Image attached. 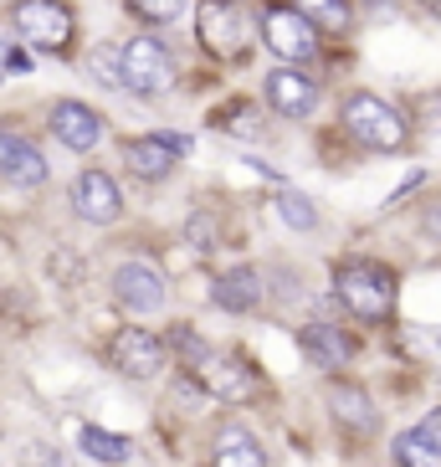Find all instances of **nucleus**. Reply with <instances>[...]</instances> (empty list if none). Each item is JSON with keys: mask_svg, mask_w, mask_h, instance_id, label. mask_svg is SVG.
Listing matches in <instances>:
<instances>
[{"mask_svg": "<svg viewBox=\"0 0 441 467\" xmlns=\"http://www.w3.org/2000/svg\"><path fill=\"white\" fill-rule=\"evenodd\" d=\"M195 42H200L206 57L236 67V62L251 57V47L262 42V31H257V21H251V11L241 0H200L195 5Z\"/></svg>", "mask_w": 441, "mask_h": 467, "instance_id": "1", "label": "nucleus"}, {"mask_svg": "<svg viewBox=\"0 0 441 467\" xmlns=\"http://www.w3.org/2000/svg\"><path fill=\"white\" fill-rule=\"evenodd\" d=\"M333 293L364 324H385L395 314V273H390L385 262H339Z\"/></svg>", "mask_w": 441, "mask_h": 467, "instance_id": "2", "label": "nucleus"}, {"mask_svg": "<svg viewBox=\"0 0 441 467\" xmlns=\"http://www.w3.org/2000/svg\"><path fill=\"white\" fill-rule=\"evenodd\" d=\"M118 83L138 98L169 93V88L179 83V62H175L165 36H149V31H144V36H128V42L118 47Z\"/></svg>", "mask_w": 441, "mask_h": 467, "instance_id": "3", "label": "nucleus"}, {"mask_svg": "<svg viewBox=\"0 0 441 467\" xmlns=\"http://www.w3.org/2000/svg\"><path fill=\"white\" fill-rule=\"evenodd\" d=\"M11 26L31 52H46V57H67L72 42H77V11L67 0H15Z\"/></svg>", "mask_w": 441, "mask_h": 467, "instance_id": "4", "label": "nucleus"}, {"mask_svg": "<svg viewBox=\"0 0 441 467\" xmlns=\"http://www.w3.org/2000/svg\"><path fill=\"white\" fill-rule=\"evenodd\" d=\"M339 119H344V129L364 144V150H380V154L405 150V139H411L405 113L390 109L385 98H374V93H349L344 109H339Z\"/></svg>", "mask_w": 441, "mask_h": 467, "instance_id": "5", "label": "nucleus"}, {"mask_svg": "<svg viewBox=\"0 0 441 467\" xmlns=\"http://www.w3.org/2000/svg\"><path fill=\"white\" fill-rule=\"evenodd\" d=\"M257 31H262V47L277 57V62H292V67H303V62H313L318 57V36L323 31L308 21L298 5H282V0H272V5H262V16H257Z\"/></svg>", "mask_w": 441, "mask_h": 467, "instance_id": "6", "label": "nucleus"}, {"mask_svg": "<svg viewBox=\"0 0 441 467\" xmlns=\"http://www.w3.org/2000/svg\"><path fill=\"white\" fill-rule=\"evenodd\" d=\"M108 365L128 380H154L165 365V344L154 339L149 329H118L108 344Z\"/></svg>", "mask_w": 441, "mask_h": 467, "instance_id": "7", "label": "nucleus"}, {"mask_svg": "<svg viewBox=\"0 0 441 467\" xmlns=\"http://www.w3.org/2000/svg\"><path fill=\"white\" fill-rule=\"evenodd\" d=\"M72 211L93 226H108V221L124 216V191H118V180L103 175V170H83V175L72 180Z\"/></svg>", "mask_w": 441, "mask_h": 467, "instance_id": "8", "label": "nucleus"}, {"mask_svg": "<svg viewBox=\"0 0 441 467\" xmlns=\"http://www.w3.org/2000/svg\"><path fill=\"white\" fill-rule=\"evenodd\" d=\"M262 93H267V109L282 113V119H308L318 103V83L308 72H298L292 62H277V72H267Z\"/></svg>", "mask_w": 441, "mask_h": 467, "instance_id": "9", "label": "nucleus"}, {"mask_svg": "<svg viewBox=\"0 0 441 467\" xmlns=\"http://www.w3.org/2000/svg\"><path fill=\"white\" fill-rule=\"evenodd\" d=\"M46 124H52L56 144H67L72 154H87L97 139H103V113H97L93 103H77V98H62V103H52Z\"/></svg>", "mask_w": 441, "mask_h": 467, "instance_id": "10", "label": "nucleus"}, {"mask_svg": "<svg viewBox=\"0 0 441 467\" xmlns=\"http://www.w3.org/2000/svg\"><path fill=\"white\" fill-rule=\"evenodd\" d=\"M190 150L185 139H169V134H144V139H128L124 144V165H128V175H138V180H165L169 170L179 165V154Z\"/></svg>", "mask_w": 441, "mask_h": 467, "instance_id": "11", "label": "nucleus"}, {"mask_svg": "<svg viewBox=\"0 0 441 467\" xmlns=\"http://www.w3.org/2000/svg\"><path fill=\"white\" fill-rule=\"evenodd\" d=\"M113 298L134 308V314H154L159 303H165V277L144 267V262H124L118 273H113Z\"/></svg>", "mask_w": 441, "mask_h": 467, "instance_id": "12", "label": "nucleus"}, {"mask_svg": "<svg viewBox=\"0 0 441 467\" xmlns=\"http://www.w3.org/2000/svg\"><path fill=\"white\" fill-rule=\"evenodd\" d=\"M200 380H206V390H216L220 400H241L251 390V365L241 355H206L190 365Z\"/></svg>", "mask_w": 441, "mask_h": 467, "instance_id": "13", "label": "nucleus"}, {"mask_svg": "<svg viewBox=\"0 0 441 467\" xmlns=\"http://www.w3.org/2000/svg\"><path fill=\"white\" fill-rule=\"evenodd\" d=\"M298 344H303V355L313 359L318 370H344L349 359H354V339L344 329H333V324H308L298 334Z\"/></svg>", "mask_w": 441, "mask_h": 467, "instance_id": "14", "label": "nucleus"}, {"mask_svg": "<svg viewBox=\"0 0 441 467\" xmlns=\"http://www.w3.org/2000/svg\"><path fill=\"white\" fill-rule=\"evenodd\" d=\"M0 175L11 180V185H42L46 180L42 150L21 134H0Z\"/></svg>", "mask_w": 441, "mask_h": 467, "instance_id": "15", "label": "nucleus"}, {"mask_svg": "<svg viewBox=\"0 0 441 467\" xmlns=\"http://www.w3.org/2000/svg\"><path fill=\"white\" fill-rule=\"evenodd\" d=\"M216 303L226 314H251L257 303H262V277L251 273V267H231V273L216 277Z\"/></svg>", "mask_w": 441, "mask_h": 467, "instance_id": "16", "label": "nucleus"}, {"mask_svg": "<svg viewBox=\"0 0 441 467\" xmlns=\"http://www.w3.org/2000/svg\"><path fill=\"white\" fill-rule=\"evenodd\" d=\"M210 467H267V452L257 447L251 431H241V426H220V431H216V452H210Z\"/></svg>", "mask_w": 441, "mask_h": 467, "instance_id": "17", "label": "nucleus"}, {"mask_svg": "<svg viewBox=\"0 0 441 467\" xmlns=\"http://www.w3.org/2000/svg\"><path fill=\"white\" fill-rule=\"evenodd\" d=\"M329 411H333V421L344 426V431H359V437L374 431V421H380L374 406H370V396H364L359 385H333L329 390Z\"/></svg>", "mask_w": 441, "mask_h": 467, "instance_id": "18", "label": "nucleus"}, {"mask_svg": "<svg viewBox=\"0 0 441 467\" xmlns=\"http://www.w3.org/2000/svg\"><path fill=\"white\" fill-rule=\"evenodd\" d=\"M298 11L313 21L323 36H349L354 31V11H349V0H292Z\"/></svg>", "mask_w": 441, "mask_h": 467, "instance_id": "19", "label": "nucleus"}, {"mask_svg": "<svg viewBox=\"0 0 441 467\" xmlns=\"http://www.w3.org/2000/svg\"><path fill=\"white\" fill-rule=\"evenodd\" d=\"M77 447H83L87 457H97V462H108V467H118L128 457V437L124 431H103V426H83V431H77Z\"/></svg>", "mask_w": 441, "mask_h": 467, "instance_id": "20", "label": "nucleus"}, {"mask_svg": "<svg viewBox=\"0 0 441 467\" xmlns=\"http://www.w3.org/2000/svg\"><path fill=\"white\" fill-rule=\"evenodd\" d=\"M216 129H220V134H231V139H262L267 134V124L257 119V109H251L247 98L226 103V109L216 113Z\"/></svg>", "mask_w": 441, "mask_h": 467, "instance_id": "21", "label": "nucleus"}, {"mask_svg": "<svg viewBox=\"0 0 441 467\" xmlns=\"http://www.w3.org/2000/svg\"><path fill=\"white\" fill-rule=\"evenodd\" d=\"M395 462L400 467H441V447L415 426V431H400L395 437Z\"/></svg>", "mask_w": 441, "mask_h": 467, "instance_id": "22", "label": "nucleus"}, {"mask_svg": "<svg viewBox=\"0 0 441 467\" xmlns=\"http://www.w3.org/2000/svg\"><path fill=\"white\" fill-rule=\"evenodd\" d=\"M272 211L288 221L292 232H313V226H318L313 201H308V195H298V191H277V195H272Z\"/></svg>", "mask_w": 441, "mask_h": 467, "instance_id": "23", "label": "nucleus"}, {"mask_svg": "<svg viewBox=\"0 0 441 467\" xmlns=\"http://www.w3.org/2000/svg\"><path fill=\"white\" fill-rule=\"evenodd\" d=\"M124 5L144 21V26H169V21L185 11V0H124Z\"/></svg>", "mask_w": 441, "mask_h": 467, "instance_id": "24", "label": "nucleus"}, {"mask_svg": "<svg viewBox=\"0 0 441 467\" xmlns=\"http://www.w3.org/2000/svg\"><path fill=\"white\" fill-rule=\"evenodd\" d=\"M185 236H190V247H200V252H206L210 242H216V216H195L190 226H185Z\"/></svg>", "mask_w": 441, "mask_h": 467, "instance_id": "25", "label": "nucleus"}, {"mask_svg": "<svg viewBox=\"0 0 441 467\" xmlns=\"http://www.w3.org/2000/svg\"><path fill=\"white\" fill-rule=\"evenodd\" d=\"M421 431H426V437L441 447V406H436V411H426V421H421Z\"/></svg>", "mask_w": 441, "mask_h": 467, "instance_id": "26", "label": "nucleus"}, {"mask_svg": "<svg viewBox=\"0 0 441 467\" xmlns=\"http://www.w3.org/2000/svg\"><path fill=\"white\" fill-rule=\"evenodd\" d=\"M421 232H426V236H436V242H441V206H436V211H426V221H421Z\"/></svg>", "mask_w": 441, "mask_h": 467, "instance_id": "27", "label": "nucleus"}]
</instances>
